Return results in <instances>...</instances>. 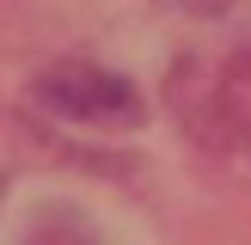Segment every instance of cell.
I'll list each match as a JSON object with an SVG mask.
<instances>
[{
    "mask_svg": "<svg viewBox=\"0 0 251 245\" xmlns=\"http://www.w3.org/2000/svg\"><path fill=\"white\" fill-rule=\"evenodd\" d=\"M37 104L55 110V117H74V122H104V129H135L147 117L141 92H135L123 74L98 68V61H55V68L37 74Z\"/></svg>",
    "mask_w": 251,
    "mask_h": 245,
    "instance_id": "1",
    "label": "cell"
}]
</instances>
